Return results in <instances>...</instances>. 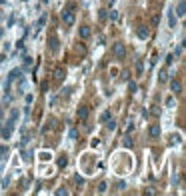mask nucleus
Masks as SVG:
<instances>
[{
  "mask_svg": "<svg viewBox=\"0 0 186 196\" xmlns=\"http://www.w3.org/2000/svg\"><path fill=\"white\" fill-rule=\"evenodd\" d=\"M60 18H62V22H64L66 26H72L74 20H76V16H74V12H72V10H64V12L60 14Z\"/></svg>",
  "mask_w": 186,
  "mask_h": 196,
  "instance_id": "2",
  "label": "nucleus"
},
{
  "mask_svg": "<svg viewBox=\"0 0 186 196\" xmlns=\"http://www.w3.org/2000/svg\"><path fill=\"white\" fill-rule=\"evenodd\" d=\"M74 182H76V184H80V186H82V184H84V180H82V176H74Z\"/></svg>",
  "mask_w": 186,
  "mask_h": 196,
  "instance_id": "26",
  "label": "nucleus"
},
{
  "mask_svg": "<svg viewBox=\"0 0 186 196\" xmlns=\"http://www.w3.org/2000/svg\"><path fill=\"white\" fill-rule=\"evenodd\" d=\"M0 34H2V28H0Z\"/></svg>",
  "mask_w": 186,
  "mask_h": 196,
  "instance_id": "30",
  "label": "nucleus"
},
{
  "mask_svg": "<svg viewBox=\"0 0 186 196\" xmlns=\"http://www.w3.org/2000/svg\"><path fill=\"white\" fill-rule=\"evenodd\" d=\"M98 18H100V20H106V18H108V10H100Z\"/></svg>",
  "mask_w": 186,
  "mask_h": 196,
  "instance_id": "22",
  "label": "nucleus"
},
{
  "mask_svg": "<svg viewBox=\"0 0 186 196\" xmlns=\"http://www.w3.org/2000/svg\"><path fill=\"white\" fill-rule=\"evenodd\" d=\"M90 34H92V30H90L88 26H80V28H78V36H80V38H84V40H86Z\"/></svg>",
  "mask_w": 186,
  "mask_h": 196,
  "instance_id": "7",
  "label": "nucleus"
},
{
  "mask_svg": "<svg viewBox=\"0 0 186 196\" xmlns=\"http://www.w3.org/2000/svg\"><path fill=\"white\" fill-rule=\"evenodd\" d=\"M168 78H170V76H168V72H166V70H160V74H158V80H160V82H168Z\"/></svg>",
  "mask_w": 186,
  "mask_h": 196,
  "instance_id": "14",
  "label": "nucleus"
},
{
  "mask_svg": "<svg viewBox=\"0 0 186 196\" xmlns=\"http://www.w3.org/2000/svg\"><path fill=\"white\" fill-rule=\"evenodd\" d=\"M100 120H102V122L110 120V112H108V110H106V112H102V116H100Z\"/></svg>",
  "mask_w": 186,
  "mask_h": 196,
  "instance_id": "21",
  "label": "nucleus"
},
{
  "mask_svg": "<svg viewBox=\"0 0 186 196\" xmlns=\"http://www.w3.org/2000/svg\"><path fill=\"white\" fill-rule=\"evenodd\" d=\"M108 18H110V20H118V12L116 10H110V12H108Z\"/></svg>",
  "mask_w": 186,
  "mask_h": 196,
  "instance_id": "19",
  "label": "nucleus"
},
{
  "mask_svg": "<svg viewBox=\"0 0 186 196\" xmlns=\"http://www.w3.org/2000/svg\"><path fill=\"white\" fill-rule=\"evenodd\" d=\"M112 54L118 58V60H122V58L126 56V46L122 44V42H116V44H112Z\"/></svg>",
  "mask_w": 186,
  "mask_h": 196,
  "instance_id": "1",
  "label": "nucleus"
},
{
  "mask_svg": "<svg viewBox=\"0 0 186 196\" xmlns=\"http://www.w3.org/2000/svg\"><path fill=\"white\" fill-rule=\"evenodd\" d=\"M168 22H170V28H176V16H174V12H168Z\"/></svg>",
  "mask_w": 186,
  "mask_h": 196,
  "instance_id": "13",
  "label": "nucleus"
},
{
  "mask_svg": "<svg viewBox=\"0 0 186 196\" xmlns=\"http://www.w3.org/2000/svg\"><path fill=\"white\" fill-rule=\"evenodd\" d=\"M20 78H22V68H14L8 76V82H14V80H20Z\"/></svg>",
  "mask_w": 186,
  "mask_h": 196,
  "instance_id": "4",
  "label": "nucleus"
},
{
  "mask_svg": "<svg viewBox=\"0 0 186 196\" xmlns=\"http://www.w3.org/2000/svg\"><path fill=\"white\" fill-rule=\"evenodd\" d=\"M170 86H172V92H174V94L182 92V84H180L178 80H172V82H170Z\"/></svg>",
  "mask_w": 186,
  "mask_h": 196,
  "instance_id": "11",
  "label": "nucleus"
},
{
  "mask_svg": "<svg viewBox=\"0 0 186 196\" xmlns=\"http://www.w3.org/2000/svg\"><path fill=\"white\" fill-rule=\"evenodd\" d=\"M24 68H26V70H30V68H32V58L30 56L24 58Z\"/></svg>",
  "mask_w": 186,
  "mask_h": 196,
  "instance_id": "17",
  "label": "nucleus"
},
{
  "mask_svg": "<svg viewBox=\"0 0 186 196\" xmlns=\"http://www.w3.org/2000/svg\"><path fill=\"white\" fill-rule=\"evenodd\" d=\"M12 128H14V122H10V120H8L6 124H4L2 128H0V136H2L4 140H8V138H10V134H12Z\"/></svg>",
  "mask_w": 186,
  "mask_h": 196,
  "instance_id": "3",
  "label": "nucleus"
},
{
  "mask_svg": "<svg viewBox=\"0 0 186 196\" xmlns=\"http://www.w3.org/2000/svg\"><path fill=\"white\" fill-rule=\"evenodd\" d=\"M172 62H174V54H168V56H166V64H168V66H170V64H172Z\"/></svg>",
  "mask_w": 186,
  "mask_h": 196,
  "instance_id": "24",
  "label": "nucleus"
},
{
  "mask_svg": "<svg viewBox=\"0 0 186 196\" xmlns=\"http://www.w3.org/2000/svg\"><path fill=\"white\" fill-rule=\"evenodd\" d=\"M158 22H160V18H158V16H154V18H152V26H156Z\"/></svg>",
  "mask_w": 186,
  "mask_h": 196,
  "instance_id": "29",
  "label": "nucleus"
},
{
  "mask_svg": "<svg viewBox=\"0 0 186 196\" xmlns=\"http://www.w3.org/2000/svg\"><path fill=\"white\" fill-rule=\"evenodd\" d=\"M148 134L152 136V138H158V136L162 134V130H160V124H152L150 130H148Z\"/></svg>",
  "mask_w": 186,
  "mask_h": 196,
  "instance_id": "5",
  "label": "nucleus"
},
{
  "mask_svg": "<svg viewBox=\"0 0 186 196\" xmlns=\"http://www.w3.org/2000/svg\"><path fill=\"white\" fill-rule=\"evenodd\" d=\"M64 76H66L64 68H56V70H54V80H56V82H62V80H64Z\"/></svg>",
  "mask_w": 186,
  "mask_h": 196,
  "instance_id": "6",
  "label": "nucleus"
},
{
  "mask_svg": "<svg viewBox=\"0 0 186 196\" xmlns=\"http://www.w3.org/2000/svg\"><path fill=\"white\" fill-rule=\"evenodd\" d=\"M176 14H178L180 18H182V16L186 14V4H184V0H180V2H178V8H176Z\"/></svg>",
  "mask_w": 186,
  "mask_h": 196,
  "instance_id": "9",
  "label": "nucleus"
},
{
  "mask_svg": "<svg viewBox=\"0 0 186 196\" xmlns=\"http://www.w3.org/2000/svg\"><path fill=\"white\" fill-rule=\"evenodd\" d=\"M62 194L66 196V194H68V190H66V188H58L56 190V196H62Z\"/></svg>",
  "mask_w": 186,
  "mask_h": 196,
  "instance_id": "23",
  "label": "nucleus"
},
{
  "mask_svg": "<svg viewBox=\"0 0 186 196\" xmlns=\"http://www.w3.org/2000/svg\"><path fill=\"white\" fill-rule=\"evenodd\" d=\"M106 128L108 130H114V128H116V122H114V120H106Z\"/></svg>",
  "mask_w": 186,
  "mask_h": 196,
  "instance_id": "20",
  "label": "nucleus"
},
{
  "mask_svg": "<svg viewBox=\"0 0 186 196\" xmlns=\"http://www.w3.org/2000/svg\"><path fill=\"white\" fill-rule=\"evenodd\" d=\"M136 72H138V74L142 72V62H136Z\"/></svg>",
  "mask_w": 186,
  "mask_h": 196,
  "instance_id": "28",
  "label": "nucleus"
},
{
  "mask_svg": "<svg viewBox=\"0 0 186 196\" xmlns=\"http://www.w3.org/2000/svg\"><path fill=\"white\" fill-rule=\"evenodd\" d=\"M136 88H138L136 82H134V80H128V90H130V92H136Z\"/></svg>",
  "mask_w": 186,
  "mask_h": 196,
  "instance_id": "18",
  "label": "nucleus"
},
{
  "mask_svg": "<svg viewBox=\"0 0 186 196\" xmlns=\"http://www.w3.org/2000/svg\"><path fill=\"white\" fill-rule=\"evenodd\" d=\"M40 158H42V160H50V152H42Z\"/></svg>",
  "mask_w": 186,
  "mask_h": 196,
  "instance_id": "25",
  "label": "nucleus"
},
{
  "mask_svg": "<svg viewBox=\"0 0 186 196\" xmlns=\"http://www.w3.org/2000/svg\"><path fill=\"white\" fill-rule=\"evenodd\" d=\"M50 50H52V52L58 50V38L56 36H50Z\"/></svg>",
  "mask_w": 186,
  "mask_h": 196,
  "instance_id": "12",
  "label": "nucleus"
},
{
  "mask_svg": "<svg viewBox=\"0 0 186 196\" xmlns=\"http://www.w3.org/2000/svg\"><path fill=\"white\" fill-rule=\"evenodd\" d=\"M124 146H128V148H132V140H130V138H126V140H124Z\"/></svg>",
  "mask_w": 186,
  "mask_h": 196,
  "instance_id": "27",
  "label": "nucleus"
},
{
  "mask_svg": "<svg viewBox=\"0 0 186 196\" xmlns=\"http://www.w3.org/2000/svg\"><path fill=\"white\" fill-rule=\"evenodd\" d=\"M148 36H150V30H148L146 26H140V28H138V38H144V40H146Z\"/></svg>",
  "mask_w": 186,
  "mask_h": 196,
  "instance_id": "10",
  "label": "nucleus"
},
{
  "mask_svg": "<svg viewBox=\"0 0 186 196\" xmlns=\"http://www.w3.org/2000/svg\"><path fill=\"white\" fill-rule=\"evenodd\" d=\"M76 114H78V118H80V120H86V118H88V114H90V110H88L86 106H80Z\"/></svg>",
  "mask_w": 186,
  "mask_h": 196,
  "instance_id": "8",
  "label": "nucleus"
},
{
  "mask_svg": "<svg viewBox=\"0 0 186 196\" xmlns=\"http://www.w3.org/2000/svg\"><path fill=\"white\" fill-rule=\"evenodd\" d=\"M106 190H108V184H106V182H100V184H98V192H100V194H104Z\"/></svg>",
  "mask_w": 186,
  "mask_h": 196,
  "instance_id": "16",
  "label": "nucleus"
},
{
  "mask_svg": "<svg viewBox=\"0 0 186 196\" xmlns=\"http://www.w3.org/2000/svg\"><path fill=\"white\" fill-rule=\"evenodd\" d=\"M66 166H68V158H66V156H60V158H58V168H66Z\"/></svg>",
  "mask_w": 186,
  "mask_h": 196,
  "instance_id": "15",
  "label": "nucleus"
}]
</instances>
